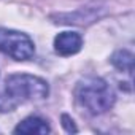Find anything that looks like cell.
Segmentation results:
<instances>
[{
  "mask_svg": "<svg viewBox=\"0 0 135 135\" xmlns=\"http://www.w3.org/2000/svg\"><path fill=\"white\" fill-rule=\"evenodd\" d=\"M48 95L49 84L43 78L27 73H15L5 80L3 92H0V111H13L22 103L45 100Z\"/></svg>",
  "mask_w": 135,
  "mask_h": 135,
  "instance_id": "1",
  "label": "cell"
},
{
  "mask_svg": "<svg viewBox=\"0 0 135 135\" xmlns=\"http://www.w3.org/2000/svg\"><path fill=\"white\" fill-rule=\"evenodd\" d=\"M73 94L76 103L92 116L110 111L116 102V95L110 84L99 76H86L80 80Z\"/></svg>",
  "mask_w": 135,
  "mask_h": 135,
  "instance_id": "2",
  "label": "cell"
},
{
  "mask_svg": "<svg viewBox=\"0 0 135 135\" xmlns=\"http://www.w3.org/2000/svg\"><path fill=\"white\" fill-rule=\"evenodd\" d=\"M0 52L15 60H29L35 54V45L24 32L0 27Z\"/></svg>",
  "mask_w": 135,
  "mask_h": 135,
  "instance_id": "3",
  "label": "cell"
},
{
  "mask_svg": "<svg viewBox=\"0 0 135 135\" xmlns=\"http://www.w3.org/2000/svg\"><path fill=\"white\" fill-rule=\"evenodd\" d=\"M83 46V37L78 32H60L54 38V51L59 56H73L80 52Z\"/></svg>",
  "mask_w": 135,
  "mask_h": 135,
  "instance_id": "4",
  "label": "cell"
},
{
  "mask_svg": "<svg viewBox=\"0 0 135 135\" xmlns=\"http://www.w3.org/2000/svg\"><path fill=\"white\" fill-rule=\"evenodd\" d=\"M13 132L15 133H40V135H45V133L51 132V127H49L46 119H43L40 116H29V118L22 119L15 127Z\"/></svg>",
  "mask_w": 135,
  "mask_h": 135,
  "instance_id": "5",
  "label": "cell"
},
{
  "mask_svg": "<svg viewBox=\"0 0 135 135\" xmlns=\"http://www.w3.org/2000/svg\"><path fill=\"white\" fill-rule=\"evenodd\" d=\"M110 62L119 72H124L127 75H132L133 72V54L127 49H118L116 52H113Z\"/></svg>",
  "mask_w": 135,
  "mask_h": 135,
  "instance_id": "6",
  "label": "cell"
},
{
  "mask_svg": "<svg viewBox=\"0 0 135 135\" xmlns=\"http://www.w3.org/2000/svg\"><path fill=\"white\" fill-rule=\"evenodd\" d=\"M62 127L65 129V132H69V133H72V132H78V129H76L73 119H72L69 114H62Z\"/></svg>",
  "mask_w": 135,
  "mask_h": 135,
  "instance_id": "7",
  "label": "cell"
}]
</instances>
